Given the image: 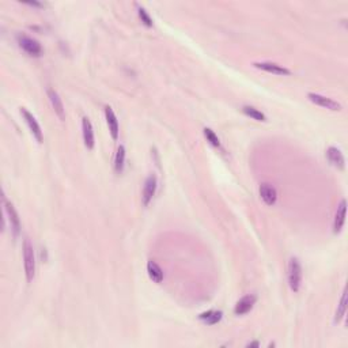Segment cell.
Returning <instances> with one entry per match:
<instances>
[{
	"mask_svg": "<svg viewBox=\"0 0 348 348\" xmlns=\"http://www.w3.org/2000/svg\"><path fill=\"white\" fill-rule=\"evenodd\" d=\"M302 283V265L296 257H291L289 261V285L294 292H298Z\"/></svg>",
	"mask_w": 348,
	"mask_h": 348,
	"instance_id": "1",
	"label": "cell"
},
{
	"mask_svg": "<svg viewBox=\"0 0 348 348\" xmlns=\"http://www.w3.org/2000/svg\"><path fill=\"white\" fill-rule=\"evenodd\" d=\"M23 260H25V274L27 282H32L36 275V256L33 250V245L29 239L23 241Z\"/></svg>",
	"mask_w": 348,
	"mask_h": 348,
	"instance_id": "2",
	"label": "cell"
},
{
	"mask_svg": "<svg viewBox=\"0 0 348 348\" xmlns=\"http://www.w3.org/2000/svg\"><path fill=\"white\" fill-rule=\"evenodd\" d=\"M16 40H18L19 47H21L22 49L27 53V55L34 56V58L41 56V53H43V47H41V44L38 43L37 40L29 37V36H26V34H18V36H16Z\"/></svg>",
	"mask_w": 348,
	"mask_h": 348,
	"instance_id": "3",
	"label": "cell"
},
{
	"mask_svg": "<svg viewBox=\"0 0 348 348\" xmlns=\"http://www.w3.org/2000/svg\"><path fill=\"white\" fill-rule=\"evenodd\" d=\"M307 98H309L313 104L321 106V108H325V109H329V111H342V105L339 104L338 101L332 100V98H328L325 95L317 94V93H309V94H307Z\"/></svg>",
	"mask_w": 348,
	"mask_h": 348,
	"instance_id": "4",
	"label": "cell"
},
{
	"mask_svg": "<svg viewBox=\"0 0 348 348\" xmlns=\"http://www.w3.org/2000/svg\"><path fill=\"white\" fill-rule=\"evenodd\" d=\"M21 113H22V116H23V118H25L26 124L29 125V129L32 131L33 136L37 139L38 143H43L44 140L43 131H41V127H40V124H38L37 120H36V117L33 116L32 113L27 111L26 108H21Z\"/></svg>",
	"mask_w": 348,
	"mask_h": 348,
	"instance_id": "5",
	"label": "cell"
},
{
	"mask_svg": "<svg viewBox=\"0 0 348 348\" xmlns=\"http://www.w3.org/2000/svg\"><path fill=\"white\" fill-rule=\"evenodd\" d=\"M157 190V175L155 174H150L146 181H144V188H143L142 200L144 206H148L150 201L153 200L154 195Z\"/></svg>",
	"mask_w": 348,
	"mask_h": 348,
	"instance_id": "6",
	"label": "cell"
},
{
	"mask_svg": "<svg viewBox=\"0 0 348 348\" xmlns=\"http://www.w3.org/2000/svg\"><path fill=\"white\" fill-rule=\"evenodd\" d=\"M3 203H4L5 212H7V215H8V219H10L11 229H12V232H14V237H16V235L19 234V232H21V222H19L18 212L15 211L12 203L5 199V196H3Z\"/></svg>",
	"mask_w": 348,
	"mask_h": 348,
	"instance_id": "7",
	"label": "cell"
},
{
	"mask_svg": "<svg viewBox=\"0 0 348 348\" xmlns=\"http://www.w3.org/2000/svg\"><path fill=\"white\" fill-rule=\"evenodd\" d=\"M256 301H257V296L253 295V294H248V295L242 296V298L237 302L235 307H234V313H235L237 316L246 314V313H249V311L252 310V307L254 306Z\"/></svg>",
	"mask_w": 348,
	"mask_h": 348,
	"instance_id": "8",
	"label": "cell"
},
{
	"mask_svg": "<svg viewBox=\"0 0 348 348\" xmlns=\"http://www.w3.org/2000/svg\"><path fill=\"white\" fill-rule=\"evenodd\" d=\"M260 196L267 206H274L278 200V192L274 185L269 182H263L260 185Z\"/></svg>",
	"mask_w": 348,
	"mask_h": 348,
	"instance_id": "9",
	"label": "cell"
},
{
	"mask_svg": "<svg viewBox=\"0 0 348 348\" xmlns=\"http://www.w3.org/2000/svg\"><path fill=\"white\" fill-rule=\"evenodd\" d=\"M256 68L263 69V71H267V72H271V74L275 75H290L291 71L289 68H286L283 65H280L278 63H272V61H260V63H254L253 64Z\"/></svg>",
	"mask_w": 348,
	"mask_h": 348,
	"instance_id": "10",
	"label": "cell"
},
{
	"mask_svg": "<svg viewBox=\"0 0 348 348\" xmlns=\"http://www.w3.org/2000/svg\"><path fill=\"white\" fill-rule=\"evenodd\" d=\"M327 157H328V161H329L335 168H338V169L340 170H343L344 168H346V159H344V155L338 147H333L332 146V147L328 148Z\"/></svg>",
	"mask_w": 348,
	"mask_h": 348,
	"instance_id": "11",
	"label": "cell"
},
{
	"mask_svg": "<svg viewBox=\"0 0 348 348\" xmlns=\"http://www.w3.org/2000/svg\"><path fill=\"white\" fill-rule=\"evenodd\" d=\"M82 132H83V142L85 146L89 150L94 148V131H93V125L87 117L82 118Z\"/></svg>",
	"mask_w": 348,
	"mask_h": 348,
	"instance_id": "12",
	"label": "cell"
},
{
	"mask_svg": "<svg viewBox=\"0 0 348 348\" xmlns=\"http://www.w3.org/2000/svg\"><path fill=\"white\" fill-rule=\"evenodd\" d=\"M48 97H49V100H51V104H52L53 109H55V112H56V115H58L61 120H64V117H65V112H64V105H63V101H61V98H60V95L58 94V91L53 89H48Z\"/></svg>",
	"mask_w": 348,
	"mask_h": 348,
	"instance_id": "13",
	"label": "cell"
},
{
	"mask_svg": "<svg viewBox=\"0 0 348 348\" xmlns=\"http://www.w3.org/2000/svg\"><path fill=\"white\" fill-rule=\"evenodd\" d=\"M105 117L112 137L116 140L117 137H118V121H117L116 115H115V112H113L111 106H105Z\"/></svg>",
	"mask_w": 348,
	"mask_h": 348,
	"instance_id": "14",
	"label": "cell"
},
{
	"mask_svg": "<svg viewBox=\"0 0 348 348\" xmlns=\"http://www.w3.org/2000/svg\"><path fill=\"white\" fill-rule=\"evenodd\" d=\"M346 211H347V203H346V200H342L340 206L338 207L335 222H333V232L336 234L342 232V229H343L344 222H346Z\"/></svg>",
	"mask_w": 348,
	"mask_h": 348,
	"instance_id": "15",
	"label": "cell"
},
{
	"mask_svg": "<svg viewBox=\"0 0 348 348\" xmlns=\"http://www.w3.org/2000/svg\"><path fill=\"white\" fill-rule=\"evenodd\" d=\"M147 272L150 279L155 282V283H161L164 280V271H162V268L155 261H148Z\"/></svg>",
	"mask_w": 348,
	"mask_h": 348,
	"instance_id": "16",
	"label": "cell"
},
{
	"mask_svg": "<svg viewBox=\"0 0 348 348\" xmlns=\"http://www.w3.org/2000/svg\"><path fill=\"white\" fill-rule=\"evenodd\" d=\"M222 317H223V313L221 310H208L206 313H201L199 318L207 325H215L221 321Z\"/></svg>",
	"mask_w": 348,
	"mask_h": 348,
	"instance_id": "17",
	"label": "cell"
},
{
	"mask_svg": "<svg viewBox=\"0 0 348 348\" xmlns=\"http://www.w3.org/2000/svg\"><path fill=\"white\" fill-rule=\"evenodd\" d=\"M124 162H125V147L120 146L117 148L116 157H115V169L118 174L122 173V170H124Z\"/></svg>",
	"mask_w": 348,
	"mask_h": 348,
	"instance_id": "18",
	"label": "cell"
},
{
	"mask_svg": "<svg viewBox=\"0 0 348 348\" xmlns=\"http://www.w3.org/2000/svg\"><path fill=\"white\" fill-rule=\"evenodd\" d=\"M242 112L246 115V116L252 117V118L257 120V121H267V117H265V115H264L261 111H259L257 108H254V106H249V105L243 106Z\"/></svg>",
	"mask_w": 348,
	"mask_h": 348,
	"instance_id": "19",
	"label": "cell"
},
{
	"mask_svg": "<svg viewBox=\"0 0 348 348\" xmlns=\"http://www.w3.org/2000/svg\"><path fill=\"white\" fill-rule=\"evenodd\" d=\"M346 310H347V291H343V295H342V301L339 303L338 310H336V316H335V322L342 321V318L346 314Z\"/></svg>",
	"mask_w": 348,
	"mask_h": 348,
	"instance_id": "20",
	"label": "cell"
},
{
	"mask_svg": "<svg viewBox=\"0 0 348 348\" xmlns=\"http://www.w3.org/2000/svg\"><path fill=\"white\" fill-rule=\"evenodd\" d=\"M204 136L207 137V140L211 143L214 147H221V140L217 136V133L212 131L211 128H204Z\"/></svg>",
	"mask_w": 348,
	"mask_h": 348,
	"instance_id": "21",
	"label": "cell"
},
{
	"mask_svg": "<svg viewBox=\"0 0 348 348\" xmlns=\"http://www.w3.org/2000/svg\"><path fill=\"white\" fill-rule=\"evenodd\" d=\"M137 14H139V16H140V19H142V22L146 25L147 27H151L153 26V19H151V16L148 15V12L143 7H137Z\"/></svg>",
	"mask_w": 348,
	"mask_h": 348,
	"instance_id": "22",
	"label": "cell"
},
{
	"mask_svg": "<svg viewBox=\"0 0 348 348\" xmlns=\"http://www.w3.org/2000/svg\"><path fill=\"white\" fill-rule=\"evenodd\" d=\"M259 342H252V343H249L246 347H259Z\"/></svg>",
	"mask_w": 348,
	"mask_h": 348,
	"instance_id": "23",
	"label": "cell"
}]
</instances>
